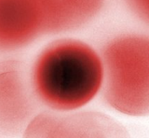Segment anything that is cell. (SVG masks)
Returning <instances> with one entry per match:
<instances>
[{"label": "cell", "instance_id": "6da1fadb", "mask_svg": "<svg viewBox=\"0 0 149 138\" xmlns=\"http://www.w3.org/2000/svg\"><path fill=\"white\" fill-rule=\"evenodd\" d=\"M34 92L45 106L72 111L90 103L104 83V63L88 43L59 38L45 45L30 66Z\"/></svg>", "mask_w": 149, "mask_h": 138}, {"label": "cell", "instance_id": "7a4b0ae2", "mask_svg": "<svg viewBox=\"0 0 149 138\" xmlns=\"http://www.w3.org/2000/svg\"><path fill=\"white\" fill-rule=\"evenodd\" d=\"M102 92L110 105L130 115L149 113V37L123 35L107 43Z\"/></svg>", "mask_w": 149, "mask_h": 138}, {"label": "cell", "instance_id": "3957f363", "mask_svg": "<svg viewBox=\"0 0 149 138\" xmlns=\"http://www.w3.org/2000/svg\"><path fill=\"white\" fill-rule=\"evenodd\" d=\"M38 101L31 79L30 67L23 61H0V130L21 128L32 114Z\"/></svg>", "mask_w": 149, "mask_h": 138}, {"label": "cell", "instance_id": "277c9868", "mask_svg": "<svg viewBox=\"0 0 149 138\" xmlns=\"http://www.w3.org/2000/svg\"><path fill=\"white\" fill-rule=\"evenodd\" d=\"M45 35L40 0H0V54L19 51Z\"/></svg>", "mask_w": 149, "mask_h": 138}, {"label": "cell", "instance_id": "5b68a950", "mask_svg": "<svg viewBox=\"0 0 149 138\" xmlns=\"http://www.w3.org/2000/svg\"><path fill=\"white\" fill-rule=\"evenodd\" d=\"M44 8L47 35L79 29L101 10L105 0H40Z\"/></svg>", "mask_w": 149, "mask_h": 138}, {"label": "cell", "instance_id": "8992f818", "mask_svg": "<svg viewBox=\"0 0 149 138\" xmlns=\"http://www.w3.org/2000/svg\"><path fill=\"white\" fill-rule=\"evenodd\" d=\"M130 10L149 24V0H125Z\"/></svg>", "mask_w": 149, "mask_h": 138}]
</instances>
